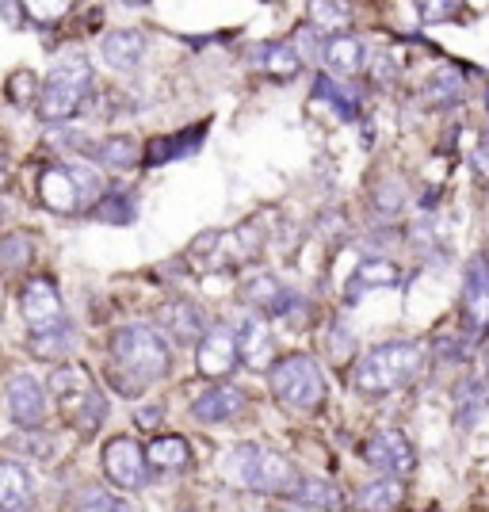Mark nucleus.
<instances>
[{"mask_svg":"<svg viewBox=\"0 0 489 512\" xmlns=\"http://www.w3.org/2000/svg\"><path fill=\"white\" fill-rule=\"evenodd\" d=\"M23 264H31V237L8 234L0 241V272H16Z\"/></svg>","mask_w":489,"mask_h":512,"instance_id":"nucleus-27","label":"nucleus"},{"mask_svg":"<svg viewBox=\"0 0 489 512\" xmlns=\"http://www.w3.org/2000/svg\"><path fill=\"white\" fill-rule=\"evenodd\" d=\"M272 394L283 406L302 409V413L318 409L325 402V379H321L318 363L302 356V352L272 363Z\"/></svg>","mask_w":489,"mask_h":512,"instance_id":"nucleus-6","label":"nucleus"},{"mask_svg":"<svg viewBox=\"0 0 489 512\" xmlns=\"http://www.w3.org/2000/svg\"><path fill=\"white\" fill-rule=\"evenodd\" d=\"M363 459H367L375 470L390 474V478H405L409 470L417 467L413 444H409V436L398 432V428H383V432L367 436V444H363Z\"/></svg>","mask_w":489,"mask_h":512,"instance_id":"nucleus-9","label":"nucleus"},{"mask_svg":"<svg viewBox=\"0 0 489 512\" xmlns=\"http://www.w3.org/2000/svg\"><path fill=\"white\" fill-rule=\"evenodd\" d=\"M203 130L207 127H195L188 134H172V138H161L153 150H149V165H161V161H172V157H180V153H192L199 146V138H203Z\"/></svg>","mask_w":489,"mask_h":512,"instance_id":"nucleus-25","label":"nucleus"},{"mask_svg":"<svg viewBox=\"0 0 489 512\" xmlns=\"http://www.w3.org/2000/svg\"><path fill=\"white\" fill-rule=\"evenodd\" d=\"M92 218H100V222H130L134 218L130 195H107L104 203L92 207Z\"/></svg>","mask_w":489,"mask_h":512,"instance_id":"nucleus-30","label":"nucleus"},{"mask_svg":"<svg viewBox=\"0 0 489 512\" xmlns=\"http://www.w3.org/2000/svg\"><path fill=\"white\" fill-rule=\"evenodd\" d=\"M39 199H43L50 211H62V214H73L85 203L81 184H77V176H73L69 165H50V169H43V176H39Z\"/></svg>","mask_w":489,"mask_h":512,"instance_id":"nucleus-14","label":"nucleus"},{"mask_svg":"<svg viewBox=\"0 0 489 512\" xmlns=\"http://www.w3.org/2000/svg\"><path fill=\"white\" fill-rule=\"evenodd\" d=\"M35 497L31 470L16 459H0V512H23Z\"/></svg>","mask_w":489,"mask_h":512,"instance_id":"nucleus-16","label":"nucleus"},{"mask_svg":"<svg viewBox=\"0 0 489 512\" xmlns=\"http://www.w3.org/2000/svg\"><path fill=\"white\" fill-rule=\"evenodd\" d=\"M264 69L276 77V81H295L298 73H302V54H298V46L291 43H276L264 50Z\"/></svg>","mask_w":489,"mask_h":512,"instance_id":"nucleus-23","label":"nucleus"},{"mask_svg":"<svg viewBox=\"0 0 489 512\" xmlns=\"http://www.w3.org/2000/svg\"><path fill=\"white\" fill-rule=\"evenodd\" d=\"M329 512H348V509H329Z\"/></svg>","mask_w":489,"mask_h":512,"instance_id":"nucleus-37","label":"nucleus"},{"mask_svg":"<svg viewBox=\"0 0 489 512\" xmlns=\"http://www.w3.org/2000/svg\"><path fill=\"white\" fill-rule=\"evenodd\" d=\"M35 81H39L35 73H16V77H12V85H8L12 100H16V104H31V96L39 92V85H35Z\"/></svg>","mask_w":489,"mask_h":512,"instance_id":"nucleus-33","label":"nucleus"},{"mask_svg":"<svg viewBox=\"0 0 489 512\" xmlns=\"http://www.w3.org/2000/svg\"><path fill=\"white\" fill-rule=\"evenodd\" d=\"M425 367V348L417 341H386L375 344L360 363L352 383L360 394H390L402 390L405 383H413Z\"/></svg>","mask_w":489,"mask_h":512,"instance_id":"nucleus-2","label":"nucleus"},{"mask_svg":"<svg viewBox=\"0 0 489 512\" xmlns=\"http://www.w3.org/2000/svg\"><path fill=\"white\" fill-rule=\"evenodd\" d=\"M314 92H318V96H325L329 104L341 111L344 119H352V115H356V92L344 85V81H329V77H321Z\"/></svg>","mask_w":489,"mask_h":512,"instance_id":"nucleus-28","label":"nucleus"},{"mask_svg":"<svg viewBox=\"0 0 489 512\" xmlns=\"http://www.w3.org/2000/svg\"><path fill=\"white\" fill-rule=\"evenodd\" d=\"M195 367L199 375L207 379H226L237 367V337L230 325L214 321L211 329L199 337V348H195Z\"/></svg>","mask_w":489,"mask_h":512,"instance_id":"nucleus-10","label":"nucleus"},{"mask_svg":"<svg viewBox=\"0 0 489 512\" xmlns=\"http://www.w3.org/2000/svg\"><path fill=\"white\" fill-rule=\"evenodd\" d=\"M474 169H478L489 180V134L482 138V142H478V146H474Z\"/></svg>","mask_w":489,"mask_h":512,"instance_id":"nucleus-34","label":"nucleus"},{"mask_svg":"<svg viewBox=\"0 0 489 512\" xmlns=\"http://www.w3.org/2000/svg\"><path fill=\"white\" fill-rule=\"evenodd\" d=\"M161 413H165L161 406H146L142 413H138V425H142V428H157V425H161Z\"/></svg>","mask_w":489,"mask_h":512,"instance_id":"nucleus-35","label":"nucleus"},{"mask_svg":"<svg viewBox=\"0 0 489 512\" xmlns=\"http://www.w3.org/2000/svg\"><path fill=\"white\" fill-rule=\"evenodd\" d=\"M222 474L234 486H241V490L256 493H291L298 482V470L291 467V459L272 448H264V444H237L226 455Z\"/></svg>","mask_w":489,"mask_h":512,"instance_id":"nucleus-3","label":"nucleus"},{"mask_svg":"<svg viewBox=\"0 0 489 512\" xmlns=\"http://www.w3.org/2000/svg\"><path fill=\"white\" fill-rule=\"evenodd\" d=\"M104 474L115 490L138 493L149 482V463L142 444H134L130 436H115L104 448Z\"/></svg>","mask_w":489,"mask_h":512,"instance_id":"nucleus-8","label":"nucleus"},{"mask_svg":"<svg viewBox=\"0 0 489 512\" xmlns=\"http://www.w3.org/2000/svg\"><path fill=\"white\" fill-rule=\"evenodd\" d=\"M157 325H165L176 341H195V337H203V333H207V329H203V314L195 310L192 302H184V299L165 302V306L157 310Z\"/></svg>","mask_w":489,"mask_h":512,"instance_id":"nucleus-18","label":"nucleus"},{"mask_svg":"<svg viewBox=\"0 0 489 512\" xmlns=\"http://www.w3.org/2000/svg\"><path fill=\"white\" fill-rule=\"evenodd\" d=\"M398 279H402L398 264H390V260H363L360 268H356V276L348 279V302H356L360 291H371V287H394Z\"/></svg>","mask_w":489,"mask_h":512,"instance_id":"nucleus-20","label":"nucleus"},{"mask_svg":"<svg viewBox=\"0 0 489 512\" xmlns=\"http://www.w3.org/2000/svg\"><path fill=\"white\" fill-rule=\"evenodd\" d=\"M237 360H245L249 371H268L272 360H276V337H272V325L260 318V314H249V318L237 325Z\"/></svg>","mask_w":489,"mask_h":512,"instance_id":"nucleus-13","label":"nucleus"},{"mask_svg":"<svg viewBox=\"0 0 489 512\" xmlns=\"http://www.w3.org/2000/svg\"><path fill=\"white\" fill-rule=\"evenodd\" d=\"M459 92H463V81L455 77V73H440V77H432V85H428V100L432 104H451V100H459Z\"/></svg>","mask_w":489,"mask_h":512,"instance_id":"nucleus-32","label":"nucleus"},{"mask_svg":"<svg viewBox=\"0 0 489 512\" xmlns=\"http://www.w3.org/2000/svg\"><path fill=\"white\" fill-rule=\"evenodd\" d=\"M8 413L20 428H43L46 421V386L35 375H12L8 383Z\"/></svg>","mask_w":489,"mask_h":512,"instance_id":"nucleus-12","label":"nucleus"},{"mask_svg":"<svg viewBox=\"0 0 489 512\" xmlns=\"http://www.w3.org/2000/svg\"><path fill=\"white\" fill-rule=\"evenodd\" d=\"M241 409H245V394L237 386H211L203 398H195L192 417L203 425H222V421H234Z\"/></svg>","mask_w":489,"mask_h":512,"instance_id":"nucleus-15","label":"nucleus"},{"mask_svg":"<svg viewBox=\"0 0 489 512\" xmlns=\"http://www.w3.org/2000/svg\"><path fill=\"white\" fill-rule=\"evenodd\" d=\"M291 493L298 497L302 509H337V493H333L329 482H321V478H298Z\"/></svg>","mask_w":489,"mask_h":512,"instance_id":"nucleus-24","label":"nucleus"},{"mask_svg":"<svg viewBox=\"0 0 489 512\" xmlns=\"http://www.w3.org/2000/svg\"><path fill=\"white\" fill-rule=\"evenodd\" d=\"M92 92V65L85 54H65L62 62L50 69V77L39 88V115L46 123H65L77 115Z\"/></svg>","mask_w":489,"mask_h":512,"instance_id":"nucleus-5","label":"nucleus"},{"mask_svg":"<svg viewBox=\"0 0 489 512\" xmlns=\"http://www.w3.org/2000/svg\"><path fill=\"white\" fill-rule=\"evenodd\" d=\"M20 302H23V318H27L31 337H50V333H62V329H69L62 295H58L54 279H46V276L31 279V283L23 287Z\"/></svg>","mask_w":489,"mask_h":512,"instance_id":"nucleus-7","label":"nucleus"},{"mask_svg":"<svg viewBox=\"0 0 489 512\" xmlns=\"http://www.w3.org/2000/svg\"><path fill=\"white\" fill-rule=\"evenodd\" d=\"M321 58L325 65L337 73V77H352V73H360L363 62H367V46L356 39V35H333L325 50H321Z\"/></svg>","mask_w":489,"mask_h":512,"instance_id":"nucleus-19","label":"nucleus"},{"mask_svg":"<svg viewBox=\"0 0 489 512\" xmlns=\"http://www.w3.org/2000/svg\"><path fill=\"white\" fill-rule=\"evenodd\" d=\"M100 50H104V62L111 69H134V65L146 58L149 39L146 31H138V27H119V31H111L104 43H100Z\"/></svg>","mask_w":489,"mask_h":512,"instance_id":"nucleus-17","label":"nucleus"},{"mask_svg":"<svg viewBox=\"0 0 489 512\" xmlns=\"http://www.w3.org/2000/svg\"><path fill=\"white\" fill-rule=\"evenodd\" d=\"M402 482L398 478H375L360 490V509L363 512H394L402 505Z\"/></svg>","mask_w":489,"mask_h":512,"instance_id":"nucleus-22","label":"nucleus"},{"mask_svg":"<svg viewBox=\"0 0 489 512\" xmlns=\"http://www.w3.org/2000/svg\"><path fill=\"white\" fill-rule=\"evenodd\" d=\"M146 463L153 470H184L192 463V448L184 436H157L146 451Z\"/></svg>","mask_w":489,"mask_h":512,"instance_id":"nucleus-21","label":"nucleus"},{"mask_svg":"<svg viewBox=\"0 0 489 512\" xmlns=\"http://www.w3.org/2000/svg\"><path fill=\"white\" fill-rule=\"evenodd\" d=\"M100 165H107V169H127V165H134L138 161V138H107L104 146H100Z\"/></svg>","mask_w":489,"mask_h":512,"instance_id":"nucleus-26","label":"nucleus"},{"mask_svg":"<svg viewBox=\"0 0 489 512\" xmlns=\"http://www.w3.org/2000/svg\"><path fill=\"white\" fill-rule=\"evenodd\" d=\"M463 325H467L470 341L489 337V264L482 256H474L463 283Z\"/></svg>","mask_w":489,"mask_h":512,"instance_id":"nucleus-11","label":"nucleus"},{"mask_svg":"<svg viewBox=\"0 0 489 512\" xmlns=\"http://www.w3.org/2000/svg\"><path fill=\"white\" fill-rule=\"evenodd\" d=\"M169 367V341L153 325H127L111 337V371H115L119 394H127V398L142 394L149 383L165 379Z\"/></svg>","mask_w":489,"mask_h":512,"instance_id":"nucleus-1","label":"nucleus"},{"mask_svg":"<svg viewBox=\"0 0 489 512\" xmlns=\"http://www.w3.org/2000/svg\"><path fill=\"white\" fill-rule=\"evenodd\" d=\"M276 512H310V509H302V505H283V509H276Z\"/></svg>","mask_w":489,"mask_h":512,"instance_id":"nucleus-36","label":"nucleus"},{"mask_svg":"<svg viewBox=\"0 0 489 512\" xmlns=\"http://www.w3.org/2000/svg\"><path fill=\"white\" fill-rule=\"evenodd\" d=\"M69 348H73V333H69V329L50 333V337H31V352H35L39 360H62Z\"/></svg>","mask_w":489,"mask_h":512,"instance_id":"nucleus-29","label":"nucleus"},{"mask_svg":"<svg viewBox=\"0 0 489 512\" xmlns=\"http://www.w3.org/2000/svg\"><path fill=\"white\" fill-rule=\"evenodd\" d=\"M50 394H54V402L62 409L65 425L77 428L81 436H92L96 428L104 425L107 402L104 394H100V386H96V379L88 375L85 367H77V363L58 367L54 379H50Z\"/></svg>","mask_w":489,"mask_h":512,"instance_id":"nucleus-4","label":"nucleus"},{"mask_svg":"<svg viewBox=\"0 0 489 512\" xmlns=\"http://www.w3.org/2000/svg\"><path fill=\"white\" fill-rule=\"evenodd\" d=\"M486 107H489V88H486Z\"/></svg>","mask_w":489,"mask_h":512,"instance_id":"nucleus-38","label":"nucleus"},{"mask_svg":"<svg viewBox=\"0 0 489 512\" xmlns=\"http://www.w3.org/2000/svg\"><path fill=\"white\" fill-rule=\"evenodd\" d=\"M77 512H119V501L100 486H85L77 493Z\"/></svg>","mask_w":489,"mask_h":512,"instance_id":"nucleus-31","label":"nucleus"}]
</instances>
